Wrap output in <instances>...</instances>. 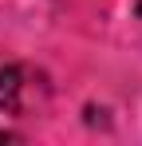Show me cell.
I'll use <instances>...</instances> for the list:
<instances>
[{
    "label": "cell",
    "mask_w": 142,
    "mask_h": 146,
    "mask_svg": "<svg viewBox=\"0 0 142 146\" xmlns=\"http://www.w3.org/2000/svg\"><path fill=\"white\" fill-rule=\"evenodd\" d=\"M0 111L4 115H20L24 111V71L16 63L0 67Z\"/></svg>",
    "instance_id": "1"
},
{
    "label": "cell",
    "mask_w": 142,
    "mask_h": 146,
    "mask_svg": "<svg viewBox=\"0 0 142 146\" xmlns=\"http://www.w3.org/2000/svg\"><path fill=\"white\" fill-rule=\"evenodd\" d=\"M138 20H142V4H138Z\"/></svg>",
    "instance_id": "3"
},
{
    "label": "cell",
    "mask_w": 142,
    "mask_h": 146,
    "mask_svg": "<svg viewBox=\"0 0 142 146\" xmlns=\"http://www.w3.org/2000/svg\"><path fill=\"white\" fill-rule=\"evenodd\" d=\"M4 138H8V134H4V126H0V142H4Z\"/></svg>",
    "instance_id": "2"
}]
</instances>
